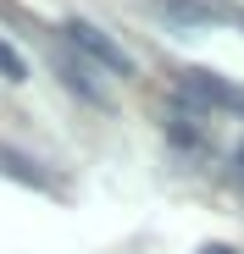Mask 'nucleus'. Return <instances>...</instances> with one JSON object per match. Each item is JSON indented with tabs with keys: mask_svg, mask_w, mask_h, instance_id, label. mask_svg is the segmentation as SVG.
<instances>
[{
	"mask_svg": "<svg viewBox=\"0 0 244 254\" xmlns=\"http://www.w3.org/2000/svg\"><path fill=\"white\" fill-rule=\"evenodd\" d=\"M178 105H189L194 116H206V122H217V116H244V89H239L233 77H222V72L189 66V72L178 77Z\"/></svg>",
	"mask_w": 244,
	"mask_h": 254,
	"instance_id": "obj_1",
	"label": "nucleus"
},
{
	"mask_svg": "<svg viewBox=\"0 0 244 254\" xmlns=\"http://www.w3.org/2000/svg\"><path fill=\"white\" fill-rule=\"evenodd\" d=\"M61 39H67V45L84 56L95 72H111V77H122V83L133 77V56L122 50L100 22H89V17H67V22H61Z\"/></svg>",
	"mask_w": 244,
	"mask_h": 254,
	"instance_id": "obj_2",
	"label": "nucleus"
},
{
	"mask_svg": "<svg viewBox=\"0 0 244 254\" xmlns=\"http://www.w3.org/2000/svg\"><path fill=\"white\" fill-rule=\"evenodd\" d=\"M50 61H56V72H61V83H67V89H72L78 100H84V105H95V111H106V105H111V94H106V83L95 77V66H89L84 56L72 61L67 50H56Z\"/></svg>",
	"mask_w": 244,
	"mask_h": 254,
	"instance_id": "obj_3",
	"label": "nucleus"
},
{
	"mask_svg": "<svg viewBox=\"0 0 244 254\" xmlns=\"http://www.w3.org/2000/svg\"><path fill=\"white\" fill-rule=\"evenodd\" d=\"M167 138H172L178 149L200 155V149H211V122H206V116H194L189 105H178V111L167 116Z\"/></svg>",
	"mask_w": 244,
	"mask_h": 254,
	"instance_id": "obj_4",
	"label": "nucleus"
},
{
	"mask_svg": "<svg viewBox=\"0 0 244 254\" xmlns=\"http://www.w3.org/2000/svg\"><path fill=\"white\" fill-rule=\"evenodd\" d=\"M0 177H11V183H22V188H39V193H56V183L39 172V160H28V155H17V149H6V144H0Z\"/></svg>",
	"mask_w": 244,
	"mask_h": 254,
	"instance_id": "obj_5",
	"label": "nucleus"
},
{
	"mask_svg": "<svg viewBox=\"0 0 244 254\" xmlns=\"http://www.w3.org/2000/svg\"><path fill=\"white\" fill-rule=\"evenodd\" d=\"M150 6L178 28H211L217 22V6H206V0H150Z\"/></svg>",
	"mask_w": 244,
	"mask_h": 254,
	"instance_id": "obj_6",
	"label": "nucleus"
},
{
	"mask_svg": "<svg viewBox=\"0 0 244 254\" xmlns=\"http://www.w3.org/2000/svg\"><path fill=\"white\" fill-rule=\"evenodd\" d=\"M0 83H28V61L0 39Z\"/></svg>",
	"mask_w": 244,
	"mask_h": 254,
	"instance_id": "obj_7",
	"label": "nucleus"
},
{
	"mask_svg": "<svg viewBox=\"0 0 244 254\" xmlns=\"http://www.w3.org/2000/svg\"><path fill=\"white\" fill-rule=\"evenodd\" d=\"M228 172H233V188H239V193H244V144H239V149H233V166H228Z\"/></svg>",
	"mask_w": 244,
	"mask_h": 254,
	"instance_id": "obj_8",
	"label": "nucleus"
},
{
	"mask_svg": "<svg viewBox=\"0 0 244 254\" xmlns=\"http://www.w3.org/2000/svg\"><path fill=\"white\" fill-rule=\"evenodd\" d=\"M194 254H239V249H228V243H206V249H194Z\"/></svg>",
	"mask_w": 244,
	"mask_h": 254,
	"instance_id": "obj_9",
	"label": "nucleus"
}]
</instances>
